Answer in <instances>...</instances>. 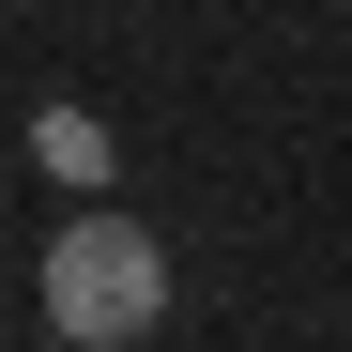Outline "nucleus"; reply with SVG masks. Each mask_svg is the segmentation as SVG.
<instances>
[{
    "instance_id": "nucleus-1",
    "label": "nucleus",
    "mask_w": 352,
    "mask_h": 352,
    "mask_svg": "<svg viewBox=\"0 0 352 352\" xmlns=\"http://www.w3.org/2000/svg\"><path fill=\"white\" fill-rule=\"evenodd\" d=\"M153 322H168V245L123 199H92V214L46 230V337L62 352H138Z\"/></svg>"
}]
</instances>
